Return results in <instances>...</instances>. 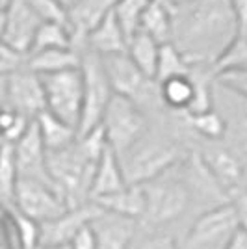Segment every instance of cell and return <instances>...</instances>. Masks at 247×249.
I'll list each match as a JSON object with an SVG mask.
<instances>
[{"instance_id":"bcb514c9","label":"cell","mask_w":247,"mask_h":249,"mask_svg":"<svg viewBox=\"0 0 247 249\" xmlns=\"http://www.w3.org/2000/svg\"><path fill=\"white\" fill-rule=\"evenodd\" d=\"M151 2H160V4H167V6H169V2H167V0H151Z\"/></svg>"},{"instance_id":"ab89813d","label":"cell","mask_w":247,"mask_h":249,"mask_svg":"<svg viewBox=\"0 0 247 249\" xmlns=\"http://www.w3.org/2000/svg\"><path fill=\"white\" fill-rule=\"evenodd\" d=\"M8 210L2 203H0V248H2V232H4V225H6V218H8Z\"/></svg>"},{"instance_id":"cb8c5ba5","label":"cell","mask_w":247,"mask_h":249,"mask_svg":"<svg viewBox=\"0 0 247 249\" xmlns=\"http://www.w3.org/2000/svg\"><path fill=\"white\" fill-rule=\"evenodd\" d=\"M182 115L188 132L195 138L197 142H223L227 136L225 117L217 112L216 108L195 115Z\"/></svg>"},{"instance_id":"4fadbf2b","label":"cell","mask_w":247,"mask_h":249,"mask_svg":"<svg viewBox=\"0 0 247 249\" xmlns=\"http://www.w3.org/2000/svg\"><path fill=\"white\" fill-rule=\"evenodd\" d=\"M13 153H15V164H17L19 178L37 180V182H45V184L54 186L51 175H49V167H47V149L43 145L41 136L37 132L35 121L30 124L26 134L13 145Z\"/></svg>"},{"instance_id":"8992f818","label":"cell","mask_w":247,"mask_h":249,"mask_svg":"<svg viewBox=\"0 0 247 249\" xmlns=\"http://www.w3.org/2000/svg\"><path fill=\"white\" fill-rule=\"evenodd\" d=\"M80 73H82L84 82V103L80 123H78V136L91 132L93 128L101 126L104 112L112 101V97L115 95L108 80V74L104 71L101 56L84 51Z\"/></svg>"},{"instance_id":"7a4b0ae2","label":"cell","mask_w":247,"mask_h":249,"mask_svg":"<svg viewBox=\"0 0 247 249\" xmlns=\"http://www.w3.org/2000/svg\"><path fill=\"white\" fill-rule=\"evenodd\" d=\"M145 194V212L140 219V227L147 232H155L169 227L188 214L194 199L184 177L180 173V164L155 180L141 184Z\"/></svg>"},{"instance_id":"d4e9b609","label":"cell","mask_w":247,"mask_h":249,"mask_svg":"<svg viewBox=\"0 0 247 249\" xmlns=\"http://www.w3.org/2000/svg\"><path fill=\"white\" fill-rule=\"evenodd\" d=\"M160 47H162V45H158L155 39H151L149 36H145V34H140V32H138L134 37H130V41H128L126 56L130 58V62L134 63L141 73L147 74L149 78L155 80Z\"/></svg>"},{"instance_id":"f907efd6","label":"cell","mask_w":247,"mask_h":249,"mask_svg":"<svg viewBox=\"0 0 247 249\" xmlns=\"http://www.w3.org/2000/svg\"><path fill=\"white\" fill-rule=\"evenodd\" d=\"M246 36H247V34H246Z\"/></svg>"},{"instance_id":"7bdbcfd3","label":"cell","mask_w":247,"mask_h":249,"mask_svg":"<svg viewBox=\"0 0 247 249\" xmlns=\"http://www.w3.org/2000/svg\"><path fill=\"white\" fill-rule=\"evenodd\" d=\"M4 24H6V10H0V39L4 34Z\"/></svg>"},{"instance_id":"484cf974","label":"cell","mask_w":247,"mask_h":249,"mask_svg":"<svg viewBox=\"0 0 247 249\" xmlns=\"http://www.w3.org/2000/svg\"><path fill=\"white\" fill-rule=\"evenodd\" d=\"M49 49H74L72 47V32L67 24L41 22V26L35 32V37H34L28 56L34 52L49 51Z\"/></svg>"},{"instance_id":"d6a6232c","label":"cell","mask_w":247,"mask_h":249,"mask_svg":"<svg viewBox=\"0 0 247 249\" xmlns=\"http://www.w3.org/2000/svg\"><path fill=\"white\" fill-rule=\"evenodd\" d=\"M130 249H180V246L173 234L164 231H155V232H145L141 238L136 236Z\"/></svg>"},{"instance_id":"8d00e7d4","label":"cell","mask_w":247,"mask_h":249,"mask_svg":"<svg viewBox=\"0 0 247 249\" xmlns=\"http://www.w3.org/2000/svg\"><path fill=\"white\" fill-rule=\"evenodd\" d=\"M71 249H97V240H95V232L91 229V223L86 225L76 232V236L71 240Z\"/></svg>"},{"instance_id":"f546056e","label":"cell","mask_w":247,"mask_h":249,"mask_svg":"<svg viewBox=\"0 0 247 249\" xmlns=\"http://www.w3.org/2000/svg\"><path fill=\"white\" fill-rule=\"evenodd\" d=\"M32 123H34L32 119L11 110L10 106H6V104L0 106V140L4 143L15 145L22 136L26 134Z\"/></svg>"},{"instance_id":"2e32d148","label":"cell","mask_w":247,"mask_h":249,"mask_svg":"<svg viewBox=\"0 0 247 249\" xmlns=\"http://www.w3.org/2000/svg\"><path fill=\"white\" fill-rule=\"evenodd\" d=\"M117 0H74L67 15H69V26L72 32V47L82 54L84 41L88 34L103 21L108 13H112Z\"/></svg>"},{"instance_id":"4dcf8cb0","label":"cell","mask_w":247,"mask_h":249,"mask_svg":"<svg viewBox=\"0 0 247 249\" xmlns=\"http://www.w3.org/2000/svg\"><path fill=\"white\" fill-rule=\"evenodd\" d=\"M232 69H247V36H238L225 54L214 65V74L232 71Z\"/></svg>"},{"instance_id":"ac0fdd59","label":"cell","mask_w":247,"mask_h":249,"mask_svg":"<svg viewBox=\"0 0 247 249\" xmlns=\"http://www.w3.org/2000/svg\"><path fill=\"white\" fill-rule=\"evenodd\" d=\"M124 186H128V184L124 178L121 162L112 149L106 147V151L103 153L99 164L95 167V175H93L91 188H89V201L112 196L115 192L123 190Z\"/></svg>"},{"instance_id":"6da1fadb","label":"cell","mask_w":247,"mask_h":249,"mask_svg":"<svg viewBox=\"0 0 247 249\" xmlns=\"http://www.w3.org/2000/svg\"><path fill=\"white\" fill-rule=\"evenodd\" d=\"M238 36L232 0H194L173 8L171 45L190 67L214 69Z\"/></svg>"},{"instance_id":"60d3db41","label":"cell","mask_w":247,"mask_h":249,"mask_svg":"<svg viewBox=\"0 0 247 249\" xmlns=\"http://www.w3.org/2000/svg\"><path fill=\"white\" fill-rule=\"evenodd\" d=\"M8 78V76H6ZM6 78L0 76V106L6 104Z\"/></svg>"},{"instance_id":"f1b7e54d","label":"cell","mask_w":247,"mask_h":249,"mask_svg":"<svg viewBox=\"0 0 247 249\" xmlns=\"http://www.w3.org/2000/svg\"><path fill=\"white\" fill-rule=\"evenodd\" d=\"M190 71H192V67L188 65L184 56L176 51L171 43H165V45L160 47L158 65H156V74H155L156 84L164 82L167 78H173V76L190 74Z\"/></svg>"},{"instance_id":"7c38bea8","label":"cell","mask_w":247,"mask_h":249,"mask_svg":"<svg viewBox=\"0 0 247 249\" xmlns=\"http://www.w3.org/2000/svg\"><path fill=\"white\" fill-rule=\"evenodd\" d=\"M41 19L32 10L28 0H10L6 6V24L2 39L13 51L28 56L35 32L41 26Z\"/></svg>"},{"instance_id":"f6af8a7d","label":"cell","mask_w":247,"mask_h":249,"mask_svg":"<svg viewBox=\"0 0 247 249\" xmlns=\"http://www.w3.org/2000/svg\"><path fill=\"white\" fill-rule=\"evenodd\" d=\"M8 2H10V0H0V10H6V6H8Z\"/></svg>"},{"instance_id":"5b68a950","label":"cell","mask_w":247,"mask_h":249,"mask_svg":"<svg viewBox=\"0 0 247 249\" xmlns=\"http://www.w3.org/2000/svg\"><path fill=\"white\" fill-rule=\"evenodd\" d=\"M106 143L121 158L151 128V117L132 101L113 95L101 121Z\"/></svg>"},{"instance_id":"e0dca14e","label":"cell","mask_w":247,"mask_h":249,"mask_svg":"<svg viewBox=\"0 0 247 249\" xmlns=\"http://www.w3.org/2000/svg\"><path fill=\"white\" fill-rule=\"evenodd\" d=\"M126 47H128V39H126L124 32L121 30L119 22L115 21L113 13H108L103 21L88 34V37L84 41V51H89L101 58L124 54Z\"/></svg>"},{"instance_id":"9a60e30c","label":"cell","mask_w":247,"mask_h":249,"mask_svg":"<svg viewBox=\"0 0 247 249\" xmlns=\"http://www.w3.org/2000/svg\"><path fill=\"white\" fill-rule=\"evenodd\" d=\"M91 229L97 240V249H130L138 236L140 221L103 210L91 221Z\"/></svg>"},{"instance_id":"3957f363","label":"cell","mask_w":247,"mask_h":249,"mask_svg":"<svg viewBox=\"0 0 247 249\" xmlns=\"http://www.w3.org/2000/svg\"><path fill=\"white\" fill-rule=\"evenodd\" d=\"M99 160L86 155L78 138L67 149L47 153V167L54 188L69 208L80 207L89 201V188Z\"/></svg>"},{"instance_id":"ee69618b","label":"cell","mask_w":247,"mask_h":249,"mask_svg":"<svg viewBox=\"0 0 247 249\" xmlns=\"http://www.w3.org/2000/svg\"><path fill=\"white\" fill-rule=\"evenodd\" d=\"M167 2H169V6H171V8H175V6H182V4L194 2V0H167Z\"/></svg>"},{"instance_id":"83f0119b","label":"cell","mask_w":247,"mask_h":249,"mask_svg":"<svg viewBox=\"0 0 247 249\" xmlns=\"http://www.w3.org/2000/svg\"><path fill=\"white\" fill-rule=\"evenodd\" d=\"M151 0H117L115 2L112 13L128 41L140 32V22Z\"/></svg>"},{"instance_id":"836d02e7","label":"cell","mask_w":247,"mask_h":249,"mask_svg":"<svg viewBox=\"0 0 247 249\" xmlns=\"http://www.w3.org/2000/svg\"><path fill=\"white\" fill-rule=\"evenodd\" d=\"M216 84L230 93L247 99V69H232L216 74Z\"/></svg>"},{"instance_id":"4316f807","label":"cell","mask_w":247,"mask_h":249,"mask_svg":"<svg viewBox=\"0 0 247 249\" xmlns=\"http://www.w3.org/2000/svg\"><path fill=\"white\" fill-rule=\"evenodd\" d=\"M17 184H19V173H17L13 145L4 143L0 149V203L6 208H13L15 205Z\"/></svg>"},{"instance_id":"c3c4849f","label":"cell","mask_w":247,"mask_h":249,"mask_svg":"<svg viewBox=\"0 0 247 249\" xmlns=\"http://www.w3.org/2000/svg\"><path fill=\"white\" fill-rule=\"evenodd\" d=\"M0 249H4V248H0Z\"/></svg>"},{"instance_id":"52a82bcc","label":"cell","mask_w":247,"mask_h":249,"mask_svg":"<svg viewBox=\"0 0 247 249\" xmlns=\"http://www.w3.org/2000/svg\"><path fill=\"white\" fill-rule=\"evenodd\" d=\"M47 112L78 130L84 103V82L80 67L63 73L41 76Z\"/></svg>"},{"instance_id":"44dd1931","label":"cell","mask_w":247,"mask_h":249,"mask_svg":"<svg viewBox=\"0 0 247 249\" xmlns=\"http://www.w3.org/2000/svg\"><path fill=\"white\" fill-rule=\"evenodd\" d=\"M35 124H37V132L41 136V142L47 153H56V151L67 149L78 138V130L74 126L58 119L56 115H52L47 110L35 117Z\"/></svg>"},{"instance_id":"5bb4252c","label":"cell","mask_w":247,"mask_h":249,"mask_svg":"<svg viewBox=\"0 0 247 249\" xmlns=\"http://www.w3.org/2000/svg\"><path fill=\"white\" fill-rule=\"evenodd\" d=\"M103 212V208L97 207L93 201H88L86 205L69 208L62 216L51 219L47 223H41V240L39 244H51V246H63L71 244V240L76 236V232L89 225L93 219Z\"/></svg>"},{"instance_id":"e575fe53","label":"cell","mask_w":247,"mask_h":249,"mask_svg":"<svg viewBox=\"0 0 247 249\" xmlns=\"http://www.w3.org/2000/svg\"><path fill=\"white\" fill-rule=\"evenodd\" d=\"M26 65V56L13 51L4 39H0V76L6 78Z\"/></svg>"},{"instance_id":"ba28073f","label":"cell","mask_w":247,"mask_h":249,"mask_svg":"<svg viewBox=\"0 0 247 249\" xmlns=\"http://www.w3.org/2000/svg\"><path fill=\"white\" fill-rule=\"evenodd\" d=\"M238 229V216L232 203L203 210L188 229L180 249H223Z\"/></svg>"},{"instance_id":"7402d4cb","label":"cell","mask_w":247,"mask_h":249,"mask_svg":"<svg viewBox=\"0 0 247 249\" xmlns=\"http://www.w3.org/2000/svg\"><path fill=\"white\" fill-rule=\"evenodd\" d=\"M158 89H160L162 104L167 112L186 114L192 101H194V95H195L192 71H190V74H180V76H173V78H167L164 82H160Z\"/></svg>"},{"instance_id":"9c48e42d","label":"cell","mask_w":247,"mask_h":249,"mask_svg":"<svg viewBox=\"0 0 247 249\" xmlns=\"http://www.w3.org/2000/svg\"><path fill=\"white\" fill-rule=\"evenodd\" d=\"M13 208L24 214L26 218L37 221L39 225L56 219L69 210L63 197L54 186L37 182V180H24V178H19Z\"/></svg>"},{"instance_id":"f35d334b","label":"cell","mask_w":247,"mask_h":249,"mask_svg":"<svg viewBox=\"0 0 247 249\" xmlns=\"http://www.w3.org/2000/svg\"><path fill=\"white\" fill-rule=\"evenodd\" d=\"M223 249H247V232L238 227L232 236L227 240V244L223 246Z\"/></svg>"},{"instance_id":"8fae6325","label":"cell","mask_w":247,"mask_h":249,"mask_svg":"<svg viewBox=\"0 0 247 249\" xmlns=\"http://www.w3.org/2000/svg\"><path fill=\"white\" fill-rule=\"evenodd\" d=\"M6 106L35 121L47 110L41 76L22 67L6 78Z\"/></svg>"},{"instance_id":"277c9868","label":"cell","mask_w":247,"mask_h":249,"mask_svg":"<svg viewBox=\"0 0 247 249\" xmlns=\"http://www.w3.org/2000/svg\"><path fill=\"white\" fill-rule=\"evenodd\" d=\"M101 60H103L104 71L108 74L113 93L138 104L151 119L167 112L160 99L158 84L141 73L134 63L130 62L126 52L117 54V56L101 58Z\"/></svg>"},{"instance_id":"681fc988","label":"cell","mask_w":247,"mask_h":249,"mask_svg":"<svg viewBox=\"0 0 247 249\" xmlns=\"http://www.w3.org/2000/svg\"><path fill=\"white\" fill-rule=\"evenodd\" d=\"M72 2H74V0H72Z\"/></svg>"},{"instance_id":"b9f144b4","label":"cell","mask_w":247,"mask_h":249,"mask_svg":"<svg viewBox=\"0 0 247 249\" xmlns=\"http://www.w3.org/2000/svg\"><path fill=\"white\" fill-rule=\"evenodd\" d=\"M35 249H71L69 244H63V246H51V244H39Z\"/></svg>"},{"instance_id":"ffe728a7","label":"cell","mask_w":247,"mask_h":249,"mask_svg":"<svg viewBox=\"0 0 247 249\" xmlns=\"http://www.w3.org/2000/svg\"><path fill=\"white\" fill-rule=\"evenodd\" d=\"M97 207H101L104 212H112L117 216H123L128 219L140 221L145 212V194L143 188L128 184L123 190L115 192L112 196L99 197L93 201Z\"/></svg>"},{"instance_id":"603a6c76","label":"cell","mask_w":247,"mask_h":249,"mask_svg":"<svg viewBox=\"0 0 247 249\" xmlns=\"http://www.w3.org/2000/svg\"><path fill=\"white\" fill-rule=\"evenodd\" d=\"M140 34L149 36L158 45L171 43L173 36V8L160 2H151L145 10L141 22H140Z\"/></svg>"},{"instance_id":"d590c367","label":"cell","mask_w":247,"mask_h":249,"mask_svg":"<svg viewBox=\"0 0 247 249\" xmlns=\"http://www.w3.org/2000/svg\"><path fill=\"white\" fill-rule=\"evenodd\" d=\"M230 203H232V207L236 210L238 227L247 232V186L234 192L230 196Z\"/></svg>"},{"instance_id":"7dc6e473","label":"cell","mask_w":247,"mask_h":249,"mask_svg":"<svg viewBox=\"0 0 247 249\" xmlns=\"http://www.w3.org/2000/svg\"><path fill=\"white\" fill-rule=\"evenodd\" d=\"M2 145H4V142H2V140H0V149H2Z\"/></svg>"},{"instance_id":"74e56055","label":"cell","mask_w":247,"mask_h":249,"mask_svg":"<svg viewBox=\"0 0 247 249\" xmlns=\"http://www.w3.org/2000/svg\"><path fill=\"white\" fill-rule=\"evenodd\" d=\"M232 8H234V13H236L240 36H246L247 34V0H232Z\"/></svg>"},{"instance_id":"1f68e13d","label":"cell","mask_w":247,"mask_h":249,"mask_svg":"<svg viewBox=\"0 0 247 249\" xmlns=\"http://www.w3.org/2000/svg\"><path fill=\"white\" fill-rule=\"evenodd\" d=\"M28 4L43 22H60V24L69 26L67 8L62 2H58V0H28Z\"/></svg>"},{"instance_id":"d6986e66","label":"cell","mask_w":247,"mask_h":249,"mask_svg":"<svg viewBox=\"0 0 247 249\" xmlns=\"http://www.w3.org/2000/svg\"><path fill=\"white\" fill-rule=\"evenodd\" d=\"M80 62H82V54L74 49H49L26 56L24 67L39 76H47V74L78 69Z\"/></svg>"},{"instance_id":"30bf717a","label":"cell","mask_w":247,"mask_h":249,"mask_svg":"<svg viewBox=\"0 0 247 249\" xmlns=\"http://www.w3.org/2000/svg\"><path fill=\"white\" fill-rule=\"evenodd\" d=\"M201 145L194 147L201 156L203 164L214 175L221 188L229 196L247 186V171L244 160L227 145L225 142H199Z\"/></svg>"}]
</instances>
